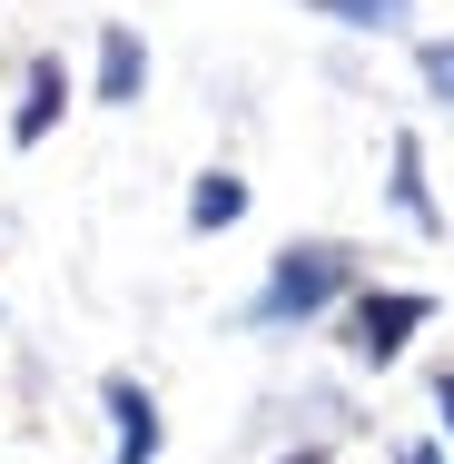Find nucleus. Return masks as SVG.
I'll return each instance as SVG.
<instances>
[{
	"instance_id": "obj_5",
	"label": "nucleus",
	"mask_w": 454,
	"mask_h": 464,
	"mask_svg": "<svg viewBox=\"0 0 454 464\" xmlns=\"http://www.w3.org/2000/svg\"><path fill=\"white\" fill-rule=\"evenodd\" d=\"M60 99H70V80H60V60H40V70H30V99H20V149H40V139H50Z\"/></svg>"
},
{
	"instance_id": "obj_2",
	"label": "nucleus",
	"mask_w": 454,
	"mask_h": 464,
	"mask_svg": "<svg viewBox=\"0 0 454 464\" xmlns=\"http://www.w3.org/2000/svg\"><path fill=\"white\" fill-rule=\"evenodd\" d=\"M425 316H435V296H365L356 316H346V346H356L365 366H385V356H395Z\"/></svg>"
},
{
	"instance_id": "obj_8",
	"label": "nucleus",
	"mask_w": 454,
	"mask_h": 464,
	"mask_svg": "<svg viewBox=\"0 0 454 464\" xmlns=\"http://www.w3.org/2000/svg\"><path fill=\"white\" fill-rule=\"evenodd\" d=\"M316 10H336V20H356V30H385L405 0H316Z\"/></svg>"
},
{
	"instance_id": "obj_10",
	"label": "nucleus",
	"mask_w": 454,
	"mask_h": 464,
	"mask_svg": "<svg viewBox=\"0 0 454 464\" xmlns=\"http://www.w3.org/2000/svg\"><path fill=\"white\" fill-rule=\"evenodd\" d=\"M435 405H445V435H454V375H445V385H435Z\"/></svg>"
},
{
	"instance_id": "obj_7",
	"label": "nucleus",
	"mask_w": 454,
	"mask_h": 464,
	"mask_svg": "<svg viewBox=\"0 0 454 464\" xmlns=\"http://www.w3.org/2000/svg\"><path fill=\"white\" fill-rule=\"evenodd\" d=\"M395 198H405V218H415V227H445V218H435V198H425V169H415V139H395Z\"/></svg>"
},
{
	"instance_id": "obj_3",
	"label": "nucleus",
	"mask_w": 454,
	"mask_h": 464,
	"mask_svg": "<svg viewBox=\"0 0 454 464\" xmlns=\"http://www.w3.org/2000/svg\"><path fill=\"white\" fill-rule=\"evenodd\" d=\"M109 415H119V464H149V455H159V405H149L129 375L109 385Z\"/></svg>"
},
{
	"instance_id": "obj_6",
	"label": "nucleus",
	"mask_w": 454,
	"mask_h": 464,
	"mask_svg": "<svg viewBox=\"0 0 454 464\" xmlns=\"http://www.w3.org/2000/svg\"><path fill=\"white\" fill-rule=\"evenodd\" d=\"M188 218H198V227H227V218H247V188L227 179V169H208L198 198H188Z\"/></svg>"
},
{
	"instance_id": "obj_1",
	"label": "nucleus",
	"mask_w": 454,
	"mask_h": 464,
	"mask_svg": "<svg viewBox=\"0 0 454 464\" xmlns=\"http://www.w3.org/2000/svg\"><path fill=\"white\" fill-rule=\"evenodd\" d=\"M336 286H346V257H336V247H286V257H276V277H267V296H257V316H306V306H326V296H336Z\"/></svg>"
},
{
	"instance_id": "obj_9",
	"label": "nucleus",
	"mask_w": 454,
	"mask_h": 464,
	"mask_svg": "<svg viewBox=\"0 0 454 464\" xmlns=\"http://www.w3.org/2000/svg\"><path fill=\"white\" fill-rule=\"evenodd\" d=\"M425 80H435V99H454V40H435V50H425Z\"/></svg>"
},
{
	"instance_id": "obj_4",
	"label": "nucleus",
	"mask_w": 454,
	"mask_h": 464,
	"mask_svg": "<svg viewBox=\"0 0 454 464\" xmlns=\"http://www.w3.org/2000/svg\"><path fill=\"white\" fill-rule=\"evenodd\" d=\"M149 90V50H139V30H109V50H99V99H129Z\"/></svg>"
},
{
	"instance_id": "obj_11",
	"label": "nucleus",
	"mask_w": 454,
	"mask_h": 464,
	"mask_svg": "<svg viewBox=\"0 0 454 464\" xmlns=\"http://www.w3.org/2000/svg\"><path fill=\"white\" fill-rule=\"evenodd\" d=\"M405 464H445V455H435V445H415V455H405Z\"/></svg>"
}]
</instances>
